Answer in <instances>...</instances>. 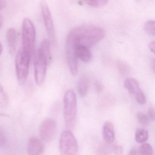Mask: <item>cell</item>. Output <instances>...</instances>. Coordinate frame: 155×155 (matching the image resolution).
Wrapping results in <instances>:
<instances>
[{
	"label": "cell",
	"instance_id": "7",
	"mask_svg": "<svg viewBox=\"0 0 155 155\" xmlns=\"http://www.w3.org/2000/svg\"><path fill=\"white\" fill-rule=\"evenodd\" d=\"M57 130L56 120L51 118L46 119L41 122L40 126V137L43 141L50 142L55 137Z\"/></svg>",
	"mask_w": 155,
	"mask_h": 155
},
{
	"label": "cell",
	"instance_id": "10",
	"mask_svg": "<svg viewBox=\"0 0 155 155\" xmlns=\"http://www.w3.org/2000/svg\"><path fill=\"white\" fill-rule=\"evenodd\" d=\"M74 47L77 59H79L81 61L85 62H88L91 60L92 54L89 48L81 45H76Z\"/></svg>",
	"mask_w": 155,
	"mask_h": 155
},
{
	"label": "cell",
	"instance_id": "3",
	"mask_svg": "<svg viewBox=\"0 0 155 155\" xmlns=\"http://www.w3.org/2000/svg\"><path fill=\"white\" fill-rule=\"evenodd\" d=\"M21 33L22 48L21 49L32 57L36 42V29L32 21L28 18H25L23 20Z\"/></svg>",
	"mask_w": 155,
	"mask_h": 155
},
{
	"label": "cell",
	"instance_id": "17",
	"mask_svg": "<svg viewBox=\"0 0 155 155\" xmlns=\"http://www.w3.org/2000/svg\"><path fill=\"white\" fill-rule=\"evenodd\" d=\"M8 103V97L1 84H0V107H5Z\"/></svg>",
	"mask_w": 155,
	"mask_h": 155
},
{
	"label": "cell",
	"instance_id": "23",
	"mask_svg": "<svg viewBox=\"0 0 155 155\" xmlns=\"http://www.w3.org/2000/svg\"><path fill=\"white\" fill-rule=\"evenodd\" d=\"M136 100L139 104L144 105L146 103V97L144 93L141 91L136 94Z\"/></svg>",
	"mask_w": 155,
	"mask_h": 155
},
{
	"label": "cell",
	"instance_id": "32",
	"mask_svg": "<svg viewBox=\"0 0 155 155\" xmlns=\"http://www.w3.org/2000/svg\"><path fill=\"white\" fill-rule=\"evenodd\" d=\"M137 155V150L135 148H132L129 152L128 155Z\"/></svg>",
	"mask_w": 155,
	"mask_h": 155
},
{
	"label": "cell",
	"instance_id": "33",
	"mask_svg": "<svg viewBox=\"0 0 155 155\" xmlns=\"http://www.w3.org/2000/svg\"><path fill=\"white\" fill-rule=\"evenodd\" d=\"M3 24V18L1 14H0V29L1 28Z\"/></svg>",
	"mask_w": 155,
	"mask_h": 155
},
{
	"label": "cell",
	"instance_id": "13",
	"mask_svg": "<svg viewBox=\"0 0 155 155\" xmlns=\"http://www.w3.org/2000/svg\"><path fill=\"white\" fill-rule=\"evenodd\" d=\"M51 43L48 39H45L42 41L37 53L43 57L49 64L51 60L50 51Z\"/></svg>",
	"mask_w": 155,
	"mask_h": 155
},
{
	"label": "cell",
	"instance_id": "2",
	"mask_svg": "<svg viewBox=\"0 0 155 155\" xmlns=\"http://www.w3.org/2000/svg\"><path fill=\"white\" fill-rule=\"evenodd\" d=\"M77 98L72 90L67 91L63 99V111L66 127L71 128L73 127L77 117Z\"/></svg>",
	"mask_w": 155,
	"mask_h": 155
},
{
	"label": "cell",
	"instance_id": "18",
	"mask_svg": "<svg viewBox=\"0 0 155 155\" xmlns=\"http://www.w3.org/2000/svg\"><path fill=\"white\" fill-rule=\"evenodd\" d=\"M139 155H153V150L152 147L148 143L142 144L139 149Z\"/></svg>",
	"mask_w": 155,
	"mask_h": 155
},
{
	"label": "cell",
	"instance_id": "22",
	"mask_svg": "<svg viewBox=\"0 0 155 155\" xmlns=\"http://www.w3.org/2000/svg\"><path fill=\"white\" fill-rule=\"evenodd\" d=\"M137 119L139 122L143 126H147L149 122V119L147 116L142 112H138L137 114Z\"/></svg>",
	"mask_w": 155,
	"mask_h": 155
},
{
	"label": "cell",
	"instance_id": "11",
	"mask_svg": "<svg viewBox=\"0 0 155 155\" xmlns=\"http://www.w3.org/2000/svg\"><path fill=\"white\" fill-rule=\"evenodd\" d=\"M102 136L106 143L110 144L115 140L114 126L110 121H106L102 128Z\"/></svg>",
	"mask_w": 155,
	"mask_h": 155
},
{
	"label": "cell",
	"instance_id": "20",
	"mask_svg": "<svg viewBox=\"0 0 155 155\" xmlns=\"http://www.w3.org/2000/svg\"><path fill=\"white\" fill-rule=\"evenodd\" d=\"M144 29L147 34L150 36H155V21L149 20L145 23Z\"/></svg>",
	"mask_w": 155,
	"mask_h": 155
},
{
	"label": "cell",
	"instance_id": "12",
	"mask_svg": "<svg viewBox=\"0 0 155 155\" xmlns=\"http://www.w3.org/2000/svg\"><path fill=\"white\" fill-rule=\"evenodd\" d=\"M6 41L11 54H13L16 51L17 42V33L13 28H9L6 33Z\"/></svg>",
	"mask_w": 155,
	"mask_h": 155
},
{
	"label": "cell",
	"instance_id": "16",
	"mask_svg": "<svg viewBox=\"0 0 155 155\" xmlns=\"http://www.w3.org/2000/svg\"><path fill=\"white\" fill-rule=\"evenodd\" d=\"M148 132L144 128H138L135 133V140L137 143H143L148 138Z\"/></svg>",
	"mask_w": 155,
	"mask_h": 155
},
{
	"label": "cell",
	"instance_id": "4",
	"mask_svg": "<svg viewBox=\"0 0 155 155\" xmlns=\"http://www.w3.org/2000/svg\"><path fill=\"white\" fill-rule=\"evenodd\" d=\"M31 56L21 49L18 51L15 60L16 74L18 81L22 85L27 81L29 72Z\"/></svg>",
	"mask_w": 155,
	"mask_h": 155
},
{
	"label": "cell",
	"instance_id": "29",
	"mask_svg": "<svg viewBox=\"0 0 155 155\" xmlns=\"http://www.w3.org/2000/svg\"><path fill=\"white\" fill-rule=\"evenodd\" d=\"M95 87L96 89V91L98 93H100L103 90V86L102 84L99 81H97L95 83Z\"/></svg>",
	"mask_w": 155,
	"mask_h": 155
},
{
	"label": "cell",
	"instance_id": "8",
	"mask_svg": "<svg viewBox=\"0 0 155 155\" xmlns=\"http://www.w3.org/2000/svg\"><path fill=\"white\" fill-rule=\"evenodd\" d=\"M48 64L43 57L37 53L34 61V74L36 84L40 87L44 84Z\"/></svg>",
	"mask_w": 155,
	"mask_h": 155
},
{
	"label": "cell",
	"instance_id": "6",
	"mask_svg": "<svg viewBox=\"0 0 155 155\" xmlns=\"http://www.w3.org/2000/svg\"><path fill=\"white\" fill-rule=\"evenodd\" d=\"M40 6L42 19L49 39V41L54 46L56 44V36L54 21L51 12L46 2L41 1Z\"/></svg>",
	"mask_w": 155,
	"mask_h": 155
},
{
	"label": "cell",
	"instance_id": "14",
	"mask_svg": "<svg viewBox=\"0 0 155 155\" xmlns=\"http://www.w3.org/2000/svg\"><path fill=\"white\" fill-rule=\"evenodd\" d=\"M124 86L130 94H137L141 91L137 81L133 78H127L124 81Z\"/></svg>",
	"mask_w": 155,
	"mask_h": 155
},
{
	"label": "cell",
	"instance_id": "34",
	"mask_svg": "<svg viewBox=\"0 0 155 155\" xmlns=\"http://www.w3.org/2000/svg\"><path fill=\"white\" fill-rule=\"evenodd\" d=\"M2 51H3V47H2V45L1 43H0V56L1 55Z\"/></svg>",
	"mask_w": 155,
	"mask_h": 155
},
{
	"label": "cell",
	"instance_id": "27",
	"mask_svg": "<svg viewBox=\"0 0 155 155\" xmlns=\"http://www.w3.org/2000/svg\"><path fill=\"white\" fill-rule=\"evenodd\" d=\"M107 147L105 146H101L98 149L97 153L98 155H109V151Z\"/></svg>",
	"mask_w": 155,
	"mask_h": 155
},
{
	"label": "cell",
	"instance_id": "25",
	"mask_svg": "<svg viewBox=\"0 0 155 155\" xmlns=\"http://www.w3.org/2000/svg\"><path fill=\"white\" fill-rule=\"evenodd\" d=\"M7 144V136L3 130L0 127V148L5 147Z\"/></svg>",
	"mask_w": 155,
	"mask_h": 155
},
{
	"label": "cell",
	"instance_id": "30",
	"mask_svg": "<svg viewBox=\"0 0 155 155\" xmlns=\"http://www.w3.org/2000/svg\"><path fill=\"white\" fill-rule=\"evenodd\" d=\"M155 41H151L149 44L148 47L151 51L153 53H155Z\"/></svg>",
	"mask_w": 155,
	"mask_h": 155
},
{
	"label": "cell",
	"instance_id": "21",
	"mask_svg": "<svg viewBox=\"0 0 155 155\" xmlns=\"http://www.w3.org/2000/svg\"><path fill=\"white\" fill-rule=\"evenodd\" d=\"M117 68L120 73L122 75H126L129 71V68L126 63L121 61H117Z\"/></svg>",
	"mask_w": 155,
	"mask_h": 155
},
{
	"label": "cell",
	"instance_id": "15",
	"mask_svg": "<svg viewBox=\"0 0 155 155\" xmlns=\"http://www.w3.org/2000/svg\"><path fill=\"white\" fill-rule=\"evenodd\" d=\"M89 87V80L87 77L83 76L79 81L78 91L81 97H85L87 94Z\"/></svg>",
	"mask_w": 155,
	"mask_h": 155
},
{
	"label": "cell",
	"instance_id": "9",
	"mask_svg": "<svg viewBox=\"0 0 155 155\" xmlns=\"http://www.w3.org/2000/svg\"><path fill=\"white\" fill-rule=\"evenodd\" d=\"M44 144L40 139L35 137L30 139L28 145V155H41L44 152Z\"/></svg>",
	"mask_w": 155,
	"mask_h": 155
},
{
	"label": "cell",
	"instance_id": "5",
	"mask_svg": "<svg viewBox=\"0 0 155 155\" xmlns=\"http://www.w3.org/2000/svg\"><path fill=\"white\" fill-rule=\"evenodd\" d=\"M59 147L61 155H77L78 142L71 131L66 130L62 132L60 138Z\"/></svg>",
	"mask_w": 155,
	"mask_h": 155
},
{
	"label": "cell",
	"instance_id": "28",
	"mask_svg": "<svg viewBox=\"0 0 155 155\" xmlns=\"http://www.w3.org/2000/svg\"><path fill=\"white\" fill-rule=\"evenodd\" d=\"M148 115L150 120L154 121L155 119V113L154 108L151 107L149 109Z\"/></svg>",
	"mask_w": 155,
	"mask_h": 155
},
{
	"label": "cell",
	"instance_id": "1",
	"mask_svg": "<svg viewBox=\"0 0 155 155\" xmlns=\"http://www.w3.org/2000/svg\"><path fill=\"white\" fill-rule=\"evenodd\" d=\"M104 36L105 31L100 27L82 25L72 29L68 34L66 40L74 46L81 45L90 48L103 39Z\"/></svg>",
	"mask_w": 155,
	"mask_h": 155
},
{
	"label": "cell",
	"instance_id": "24",
	"mask_svg": "<svg viewBox=\"0 0 155 155\" xmlns=\"http://www.w3.org/2000/svg\"><path fill=\"white\" fill-rule=\"evenodd\" d=\"M114 100L111 97H107L101 101L100 107L102 108H107L112 105Z\"/></svg>",
	"mask_w": 155,
	"mask_h": 155
},
{
	"label": "cell",
	"instance_id": "19",
	"mask_svg": "<svg viewBox=\"0 0 155 155\" xmlns=\"http://www.w3.org/2000/svg\"><path fill=\"white\" fill-rule=\"evenodd\" d=\"M87 5L93 8H101L105 6L108 3V1L106 0H92V1H86L84 2Z\"/></svg>",
	"mask_w": 155,
	"mask_h": 155
},
{
	"label": "cell",
	"instance_id": "26",
	"mask_svg": "<svg viewBox=\"0 0 155 155\" xmlns=\"http://www.w3.org/2000/svg\"><path fill=\"white\" fill-rule=\"evenodd\" d=\"M113 152L115 155H122L123 148L120 145H115L113 147Z\"/></svg>",
	"mask_w": 155,
	"mask_h": 155
},
{
	"label": "cell",
	"instance_id": "31",
	"mask_svg": "<svg viewBox=\"0 0 155 155\" xmlns=\"http://www.w3.org/2000/svg\"><path fill=\"white\" fill-rule=\"evenodd\" d=\"M6 6V2L0 0V11L2 10L5 8Z\"/></svg>",
	"mask_w": 155,
	"mask_h": 155
}]
</instances>
